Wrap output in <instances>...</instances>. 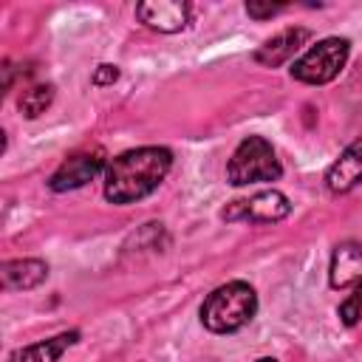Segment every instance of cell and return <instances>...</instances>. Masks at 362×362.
<instances>
[{
    "instance_id": "277c9868",
    "label": "cell",
    "mask_w": 362,
    "mask_h": 362,
    "mask_svg": "<svg viewBox=\"0 0 362 362\" xmlns=\"http://www.w3.org/2000/svg\"><path fill=\"white\" fill-rule=\"evenodd\" d=\"M348 51L351 42L345 37H325L317 45H311L300 59H294L291 76L305 85H325L345 68Z\"/></svg>"
},
{
    "instance_id": "52a82bcc",
    "label": "cell",
    "mask_w": 362,
    "mask_h": 362,
    "mask_svg": "<svg viewBox=\"0 0 362 362\" xmlns=\"http://www.w3.org/2000/svg\"><path fill=\"white\" fill-rule=\"evenodd\" d=\"M136 17L161 34H173L181 31L189 23V3L181 0H153V3H139L136 6Z\"/></svg>"
},
{
    "instance_id": "8fae6325",
    "label": "cell",
    "mask_w": 362,
    "mask_h": 362,
    "mask_svg": "<svg viewBox=\"0 0 362 362\" xmlns=\"http://www.w3.org/2000/svg\"><path fill=\"white\" fill-rule=\"evenodd\" d=\"M45 277H48V263H45V260H37V257L8 260V263H3V269H0L3 288H8V291L37 288Z\"/></svg>"
},
{
    "instance_id": "5bb4252c",
    "label": "cell",
    "mask_w": 362,
    "mask_h": 362,
    "mask_svg": "<svg viewBox=\"0 0 362 362\" xmlns=\"http://www.w3.org/2000/svg\"><path fill=\"white\" fill-rule=\"evenodd\" d=\"M277 11H283L280 3H246V14L255 17V20H269V17H274Z\"/></svg>"
},
{
    "instance_id": "e0dca14e",
    "label": "cell",
    "mask_w": 362,
    "mask_h": 362,
    "mask_svg": "<svg viewBox=\"0 0 362 362\" xmlns=\"http://www.w3.org/2000/svg\"><path fill=\"white\" fill-rule=\"evenodd\" d=\"M351 297H356V300L362 303V283H359V286H354V294H351Z\"/></svg>"
},
{
    "instance_id": "ac0fdd59",
    "label": "cell",
    "mask_w": 362,
    "mask_h": 362,
    "mask_svg": "<svg viewBox=\"0 0 362 362\" xmlns=\"http://www.w3.org/2000/svg\"><path fill=\"white\" fill-rule=\"evenodd\" d=\"M257 362H277V359H272V356H263V359H257Z\"/></svg>"
},
{
    "instance_id": "7c38bea8",
    "label": "cell",
    "mask_w": 362,
    "mask_h": 362,
    "mask_svg": "<svg viewBox=\"0 0 362 362\" xmlns=\"http://www.w3.org/2000/svg\"><path fill=\"white\" fill-rule=\"evenodd\" d=\"M76 339H79V331H62L51 339H42V342H34V345L14 351L11 362H57Z\"/></svg>"
},
{
    "instance_id": "6da1fadb",
    "label": "cell",
    "mask_w": 362,
    "mask_h": 362,
    "mask_svg": "<svg viewBox=\"0 0 362 362\" xmlns=\"http://www.w3.org/2000/svg\"><path fill=\"white\" fill-rule=\"evenodd\" d=\"M173 153L167 147H136L116 156L105 167V198L110 204H133L147 198L167 178Z\"/></svg>"
},
{
    "instance_id": "7a4b0ae2",
    "label": "cell",
    "mask_w": 362,
    "mask_h": 362,
    "mask_svg": "<svg viewBox=\"0 0 362 362\" xmlns=\"http://www.w3.org/2000/svg\"><path fill=\"white\" fill-rule=\"evenodd\" d=\"M257 311V294L249 283L232 280L218 286L201 305V322L212 334H232L243 328Z\"/></svg>"
},
{
    "instance_id": "30bf717a",
    "label": "cell",
    "mask_w": 362,
    "mask_h": 362,
    "mask_svg": "<svg viewBox=\"0 0 362 362\" xmlns=\"http://www.w3.org/2000/svg\"><path fill=\"white\" fill-rule=\"evenodd\" d=\"M308 37H311V31H308V28H303V25L286 28V31L274 34L272 40H266V42H263V45L255 51V59H257L260 65L277 68V65H283L286 59H291V57L300 51V45H303Z\"/></svg>"
},
{
    "instance_id": "4fadbf2b",
    "label": "cell",
    "mask_w": 362,
    "mask_h": 362,
    "mask_svg": "<svg viewBox=\"0 0 362 362\" xmlns=\"http://www.w3.org/2000/svg\"><path fill=\"white\" fill-rule=\"evenodd\" d=\"M51 102H54V85H31L28 90H23L17 105L25 119H37L40 113H45V107Z\"/></svg>"
},
{
    "instance_id": "8992f818",
    "label": "cell",
    "mask_w": 362,
    "mask_h": 362,
    "mask_svg": "<svg viewBox=\"0 0 362 362\" xmlns=\"http://www.w3.org/2000/svg\"><path fill=\"white\" fill-rule=\"evenodd\" d=\"M105 167V156L96 150V153H76L71 158H65L54 175L48 178V187L54 192H68V189H76V187H85L88 181H93Z\"/></svg>"
},
{
    "instance_id": "9c48e42d",
    "label": "cell",
    "mask_w": 362,
    "mask_h": 362,
    "mask_svg": "<svg viewBox=\"0 0 362 362\" xmlns=\"http://www.w3.org/2000/svg\"><path fill=\"white\" fill-rule=\"evenodd\" d=\"M359 181H362V139H356L354 144H348L339 153V158L325 173V187L331 192H348Z\"/></svg>"
},
{
    "instance_id": "2e32d148",
    "label": "cell",
    "mask_w": 362,
    "mask_h": 362,
    "mask_svg": "<svg viewBox=\"0 0 362 362\" xmlns=\"http://www.w3.org/2000/svg\"><path fill=\"white\" fill-rule=\"evenodd\" d=\"M116 79H119V68H116V65H107V62H105V65H99V68L93 71V85H99V88H102V85H113Z\"/></svg>"
},
{
    "instance_id": "9a60e30c",
    "label": "cell",
    "mask_w": 362,
    "mask_h": 362,
    "mask_svg": "<svg viewBox=\"0 0 362 362\" xmlns=\"http://www.w3.org/2000/svg\"><path fill=\"white\" fill-rule=\"evenodd\" d=\"M362 317V303L356 297H348L342 305H339V320L345 325H356V320Z\"/></svg>"
},
{
    "instance_id": "5b68a950",
    "label": "cell",
    "mask_w": 362,
    "mask_h": 362,
    "mask_svg": "<svg viewBox=\"0 0 362 362\" xmlns=\"http://www.w3.org/2000/svg\"><path fill=\"white\" fill-rule=\"evenodd\" d=\"M291 212V201L280 192V189H263V192H255L249 198H238L232 204L223 206L221 218L223 221H246V223H274V221H283L288 218Z\"/></svg>"
},
{
    "instance_id": "3957f363",
    "label": "cell",
    "mask_w": 362,
    "mask_h": 362,
    "mask_svg": "<svg viewBox=\"0 0 362 362\" xmlns=\"http://www.w3.org/2000/svg\"><path fill=\"white\" fill-rule=\"evenodd\" d=\"M280 175H283V167L274 156V147L263 136L243 139L226 164V181L232 187H246V184H257V181H277Z\"/></svg>"
},
{
    "instance_id": "ba28073f",
    "label": "cell",
    "mask_w": 362,
    "mask_h": 362,
    "mask_svg": "<svg viewBox=\"0 0 362 362\" xmlns=\"http://www.w3.org/2000/svg\"><path fill=\"white\" fill-rule=\"evenodd\" d=\"M331 288H351L362 283V240H345L331 255Z\"/></svg>"
}]
</instances>
